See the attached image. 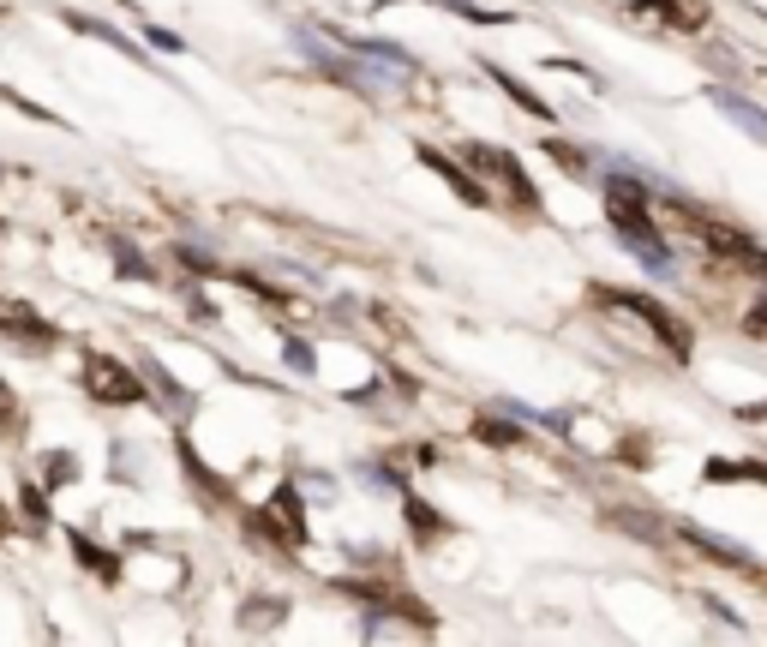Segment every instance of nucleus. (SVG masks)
Masks as SVG:
<instances>
[{"instance_id":"5","label":"nucleus","mask_w":767,"mask_h":647,"mask_svg":"<svg viewBox=\"0 0 767 647\" xmlns=\"http://www.w3.org/2000/svg\"><path fill=\"white\" fill-rule=\"evenodd\" d=\"M42 468H48V486H66V480H72V468H78V462H72V456H60V450H54V456H48V462H42Z\"/></svg>"},{"instance_id":"6","label":"nucleus","mask_w":767,"mask_h":647,"mask_svg":"<svg viewBox=\"0 0 767 647\" xmlns=\"http://www.w3.org/2000/svg\"><path fill=\"white\" fill-rule=\"evenodd\" d=\"M408 516H414V528H420V534H438V516H432L426 504H408Z\"/></svg>"},{"instance_id":"3","label":"nucleus","mask_w":767,"mask_h":647,"mask_svg":"<svg viewBox=\"0 0 767 647\" xmlns=\"http://www.w3.org/2000/svg\"><path fill=\"white\" fill-rule=\"evenodd\" d=\"M0 330L12 336V342H24V348H48L54 342V330L48 324H36L30 312H18V306H0Z\"/></svg>"},{"instance_id":"7","label":"nucleus","mask_w":767,"mask_h":647,"mask_svg":"<svg viewBox=\"0 0 767 647\" xmlns=\"http://www.w3.org/2000/svg\"><path fill=\"white\" fill-rule=\"evenodd\" d=\"M750 330H756V336H767V306H756V312H750Z\"/></svg>"},{"instance_id":"8","label":"nucleus","mask_w":767,"mask_h":647,"mask_svg":"<svg viewBox=\"0 0 767 647\" xmlns=\"http://www.w3.org/2000/svg\"><path fill=\"white\" fill-rule=\"evenodd\" d=\"M6 414H12V390L0 384V420H6Z\"/></svg>"},{"instance_id":"1","label":"nucleus","mask_w":767,"mask_h":647,"mask_svg":"<svg viewBox=\"0 0 767 647\" xmlns=\"http://www.w3.org/2000/svg\"><path fill=\"white\" fill-rule=\"evenodd\" d=\"M84 390H90L96 402H138V378H132L120 360H90Z\"/></svg>"},{"instance_id":"9","label":"nucleus","mask_w":767,"mask_h":647,"mask_svg":"<svg viewBox=\"0 0 767 647\" xmlns=\"http://www.w3.org/2000/svg\"><path fill=\"white\" fill-rule=\"evenodd\" d=\"M6 528H12V522H6V510H0V534H6Z\"/></svg>"},{"instance_id":"4","label":"nucleus","mask_w":767,"mask_h":647,"mask_svg":"<svg viewBox=\"0 0 767 647\" xmlns=\"http://www.w3.org/2000/svg\"><path fill=\"white\" fill-rule=\"evenodd\" d=\"M720 108H726L738 126H750L756 138H767V114H762V108H750V102H738V96H720Z\"/></svg>"},{"instance_id":"2","label":"nucleus","mask_w":767,"mask_h":647,"mask_svg":"<svg viewBox=\"0 0 767 647\" xmlns=\"http://www.w3.org/2000/svg\"><path fill=\"white\" fill-rule=\"evenodd\" d=\"M468 162H480V168H486V174H492V180H498L510 198H516V204H534V192H528V180H522V168H516L510 156H498V150L474 144V150H468Z\"/></svg>"}]
</instances>
